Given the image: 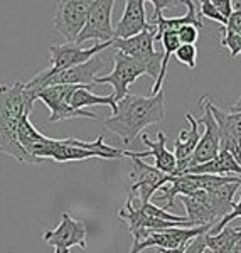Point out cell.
I'll return each instance as SVG.
<instances>
[{"mask_svg": "<svg viewBox=\"0 0 241 253\" xmlns=\"http://www.w3.org/2000/svg\"><path fill=\"white\" fill-rule=\"evenodd\" d=\"M236 5H240V9H233V14L230 15V19H228L226 31L241 34V3H236Z\"/></svg>", "mask_w": 241, "mask_h": 253, "instance_id": "cell-30", "label": "cell"}, {"mask_svg": "<svg viewBox=\"0 0 241 253\" xmlns=\"http://www.w3.org/2000/svg\"><path fill=\"white\" fill-rule=\"evenodd\" d=\"M240 56H241V52H240Z\"/></svg>", "mask_w": 241, "mask_h": 253, "instance_id": "cell-37", "label": "cell"}, {"mask_svg": "<svg viewBox=\"0 0 241 253\" xmlns=\"http://www.w3.org/2000/svg\"><path fill=\"white\" fill-rule=\"evenodd\" d=\"M89 2L86 0H64L56 7L52 27L68 44H76L88 17Z\"/></svg>", "mask_w": 241, "mask_h": 253, "instance_id": "cell-9", "label": "cell"}, {"mask_svg": "<svg viewBox=\"0 0 241 253\" xmlns=\"http://www.w3.org/2000/svg\"><path fill=\"white\" fill-rule=\"evenodd\" d=\"M186 250V245L184 247H179V248H170V250H157L159 253H184Z\"/></svg>", "mask_w": 241, "mask_h": 253, "instance_id": "cell-32", "label": "cell"}, {"mask_svg": "<svg viewBox=\"0 0 241 253\" xmlns=\"http://www.w3.org/2000/svg\"><path fill=\"white\" fill-rule=\"evenodd\" d=\"M144 75H147L145 68L138 61L121 54V52H115V66H113L112 73L105 76H98L95 84H110L113 88V100H115V103H118L128 95L130 84L135 83Z\"/></svg>", "mask_w": 241, "mask_h": 253, "instance_id": "cell-8", "label": "cell"}, {"mask_svg": "<svg viewBox=\"0 0 241 253\" xmlns=\"http://www.w3.org/2000/svg\"><path fill=\"white\" fill-rule=\"evenodd\" d=\"M86 236L88 231L84 221L75 219L69 213H63L58 226L44 231L42 240L54 248V253H69L73 247H78L81 252H86Z\"/></svg>", "mask_w": 241, "mask_h": 253, "instance_id": "cell-7", "label": "cell"}, {"mask_svg": "<svg viewBox=\"0 0 241 253\" xmlns=\"http://www.w3.org/2000/svg\"><path fill=\"white\" fill-rule=\"evenodd\" d=\"M209 103H211L209 96H202L201 100H199V105H201V108H202V118L199 124L204 125V133L201 135V140H199L198 147H196L194 154L191 156L187 169L194 166L206 164V162L218 157V154H219V130H218V125H216L214 117H212V113H211Z\"/></svg>", "mask_w": 241, "mask_h": 253, "instance_id": "cell-12", "label": "cell"}, {"mask_svg": "<svg viewBox=\"0 0 241 253\" xmlns=\"http://www.w3.org/2000/svg\"><path fill=\"white\" fill-rule=\"evenodd\" d=\"M19 144L31 159V164H40L46 159L56 162H78L84 159H123L128 150L105 144L100 135L95 142H83L78 138H51L40 133L31 124L29 117H22L19 125Z\"/></svg>", "mask_w": 241, "mask_h": 253, "instance_id": "cell-1", "label": "cell"}, {"mask_svg": "<svg viewBox=\"0 0 241 253\" xmlns=\"http://www.w3.org/2000/svg\"><path fill=\"white\" fill-rule=\"evenodd\" d=\"M221 46L230 49V56H231V58H236V56H240V52H241V34H236V32L223 29Z\"/></svg>", "mask_w": 241, "mask_h": 253, "instance_id": "cell-25", "label": "cell"}, {"mask_svg": "<svg viewBox=\"0 0 241 253\" xmlns=\"http://www.w3.org/2000/svg\"><path fill=\"white\" fill-rule=\"evenodd\" d=\"M113 42V41H112ZM112 42H103V44H95V46L84 49L78 44H58V46H51L49 52H51V58H49V68L44 71L38 73L31 81H27V88H39L42 84V81L47 78L54 76L56 73H61L64 69L80 66V64L88 63L91 58L100 54L101 51L112 47Z\"/></svg>", "mask_w": 241, "mask_h": 253, "instance_id": "cell-4", "label": "cell"}, {"mask_svg": "<svg viewBox=\"0 0 241 253\" xmlns=\"http://www.w3.org/2000/svg\"><path fill=\"white\" fill-rule=\"evenodd\" d=\"M240 240H241V226L240 228L226 226L216 235H207L206 233V245L212 253L231 252L233 247H235Z\"/></svg>", "mask_w": 241, "mask_h": 253, "instance_id": "cell-23", "label": "cell"}, {"mask_svg": "<svg viewBox=\"0 0 241 253\" xmlns=\"http://www.w3.org/2000/svg\"><path fill=\"white\" fill-rule=\"evenodd\" d=\"M211 113L219 130V150H226L238 161L241 149V113L224 112L209 103Z\"/></svg>", "mask_w": 241, "mask_h": 253, "instance_id": "cell-15", "label": "cell"}, {"mask_svg": "<svg viewBox=\"0 0 241 253\" xmlns=\"http://www.w3.org/2000/svg\"><path fill=\"white\" fill-rule=\"evenodd\" d=\"M226 253H231V252H226Z\"/></svg>", "mask_w": 241, "mask_h": 253, "instance_id": "cell-36", "label": "cell"}, {"mask_svg": "<svg viewBox=\"0 0 241 253\" xmlns=\"http://www.w3.org/2000/svg\"><path fill=\"white\" fill-rule=\"evenodd\" d=\"M211 2H212V5H214V9L218 10L224 19H230V15L233 14V5H235L231 0H211Z\"/></svg>", "mask_w": 241, "mask_h": 253, "instance_id": "cell-31", "label": "cell"}, {"mask_svg": "<svg viewBox=\"0 0 241 253\" xmlns=\"http://www.w3.org/2000/svg\"><path fill=\"white\" fill-rule=\"evenodd\" d=\"M231 253H241V240L238 243L235 245V247H233V250H231Z\"/></svg>", "mask_w": 241, "mask_h": 253, "instance_id": "cell-34", "label": "cell"}, {"mask_svg": "<svg viewBox=\"0 0 241 253\" xmlns=\"http://www.w3.org/2000/svg\"><path fill=\"white\" fill-rule=\"evenodd\" d=\"M231 112L233 113H241V96L238 98V101L231 107Z\"/></svg>", "mask_w": 241, "mask_h": 253, "instance_id": "cell-33", "label": "cell"}, {"mask_svg": "<svg viewBox=\"0 0 241 253\" xmlns=\"http://www.w3.org/2000/svg\"><path fill=\"white\" fill-rule=\"evenodd\" d=\"M155 41H157V29L150 26L149 29H145L144 32L130 39H113L112 49L138 61L145 68L147 75L150 78L157 80L159 75H161L164 51H155Z\"/></svg>", "mask_w": 241, "mask_h": 253, "instance_id": "cell-5", "label": "cell"}, {"mask_svg": "<svg viewBox=\"0 0 241 253\" xmlns=\"http://www.w3.org/2000/svg\"><path fill=\"white\" fill-rule=\"evenodd\" d=\"M175 59L179 61L184 66L194 69L196 68V61H198V47L189 46V44H181L175 51Z\"/></svg>", "mask_w": 241, "mask_h": 253, "instance_id": "cell-24", "label": "cell"}, {"mask_svg": "<svg viewBox=\"0 0 241 253\" xmlns=\"http://www.w3.org/2000/svg\"><path fill=\"white\" fill-rule=\"evenodd\" d=\"M204 253H212V252L209 250V248H206V252H204Z\"/></svg>", "mask_w": 241, "mask_h": 253, "instance_id": "cell-35", "label": "cell"}, {"mask_svg": "<svg viewBox=\"0 0 241 253\" xmlns=\"http://www.w3.org/2000/svg\"><path fill=\"white\" fill-rule=\"evenodd\" d=\"M186 120L189 122V126L179 132L177 138L174 142V156L177 161V169L172 177L179 175L184 169H187L191 161V156L194 154L196 147H198L199 140H201V130H199V122L193 117V113L187 112L186 113Z\"/></svg>", "mask_w": 241, "mask_h": 253, "instance_id": "cell-17", "label": "cell"}, {"mask_svg": "<svg viewBox=\"0 0 241 253\" xmlns=\"http://www.w3.org/2000/svg\"><path fill=\"white\" fill-rule=\"evenodd\" d=\"M177 38L181 44L196 46L198 38H199V31H198V27H194V26H182L181 29L177 31Z\"/></svg>", "mask_w": 241, "mask_h": 253, "instance_id": "cell-28", "label": "cell"}, {"mask_svg": "<svg viewBox=\"0 0 241 253\" xmlns=\"http://www.w3.org/2000/svg\"><path fill=\"white\" fill-rule=\"evenodd\" d=\"M212 228V224L199 228H167V230L150 231L144 242L132 247L130 253H140L147 248H157V250H170L187 245L193 238L199 235H206Z\"/></svg>", "mask_w": 241, "mask_h": 253, "instance_id": "cell-13", "label": "cell"}, {"mask_svg": "<svg viewBox=\"0 0 241 253\" xmlns=\"http://www.w3.org/2000/svg\"><path fill=\"white\" fill-rule=\"evenodd\" d=\"M175 199L182 203L187 213V221H189V228H199L206 226V224H216L219 223L218 216L207 205L206 191H196V193L189 196H177Z\"/></svg>", "mask_w": 241, "mask_h": 253, "instance_id": "cell-18", "label": "cell"}, {"mask_svg": "<svg viewBox=\"0 0 241 253\" xmlns=\"http://www.w3.org/2000/svg\"><path fill=\"white\" fill-rule=\"evenodd\" d=\"M36 89V98L38 101H42L49 108V122H61L71 120V118H88V120H96V113L86 112V110H73L68 105V84H56V86L46 88H32Z\"/></svg>", "mask_w": 241, "mask_h": 253, "instance_id": "cell-11", "label": "cell"}, {"mask_svg": "<svg viewBox=\"0 0 241 253\" xmlns=\"http://www.w3.org/2000/svg\"><path fill=\"white\" fill-rule=\"evenodd\" d=\"M93 86H83V84H76V86H69L66 101L73 110H84L86 107L93 105H106L112 108V115L117 112V103L113 100V95L110 96H100L91 93Z\"/></svg>", "mask_w": 241, "mask_h": 253, "instance_id": "cell-21", "label": "cell"}, {"mask_svg": "<svg viewBox=\"0 0 241 253\" xmlns=\"http://www.w3.org/2000/svg\"><path fill=\"white\" fill-rule=\"evenodd\" d=\"M167 135L164 132L157 133V140H152L147 133H142V144L149 147V156L154 157L155 161V169H159L161 172L167 175H174L175 169H177V161L175 156L165 147Z\"/></svg>", "mask_w": 241, "mask_h": 253, "instance_id": "cell-19", "label": "cell"}, {"mask_svg": "<svg viewBox=\"0 0 241 253\" xmlns=\"http://www.w3.org/2000/svg\"><path fill=\"white\" fill-rule=\"evenodd\" d=\"M165 120V93L138 96L126 95L117 103V112L105 120V126L121 138L123 144H132L138 133L149 125L161 124Z\"/></svg>", "mask_w": 241, "mask_h": 253, "instance_id": "cell-3", "label": "cell"}, {"mask_svg": "<svg viewBox=\"0 0 241 253\" xmlns=\"http://www.w3.org/2000/svg\"><path fill=\"white\" fill-rule=\"evenodd\" d=\"M235 218H241V193H240L238 203H235V206H233V211H231V213H228V214L221 219V221L216 224V226H212L211 230L207 231V235H216V233H219V231H221L223 228L230 226V223H231Z\"/></svg>", "mask_w": 241, "mask_h": 253, "instance_id": "cell-27", "label": "cell"}, {"mask_svg": "<svg viewBox=\"0 0 241 253\" xmlns=\"http://www.w3.org/2000/svg\"><path fill=\"white\" fill-rule=\"evenodd\" d=\"M241 182H230V184H223L218 187H212V189L206 191L207 205L211 206V210L214 211V214L218 216V219H221L228 213H231L233 206H235V198L236 191L240 189Z\"/></svg>", "mask_w": 241, "mask_h": 253, "instance_id": "cell-22", "label": "cell"}, {"mask_svg": "<svg viewBox=\"0 0 241 253\" xmlns=\"http://www.w3.org/2000/svg\"><path fill=\"white\" fill-rule=\"evenodd\" d=\"M126 157L132 159L133 169L130 172V179H132V194L137 193V199L142 206L149 205L150 198L161 189L162 186L167 184L170 175L161 172L155 167L145 164L142 159L135 157V152H126Z\"/></svg>", "mask_w": 241, "mask_h": 253, "instance_id": "cell-10", "label": "cell"}, {"mask_svg": "<svg viewBox=\"0 0 241 253\" xmlns=\"http://www.w3.org/2000/svg\"><path fill=\"white\" fill-rule=\"evenodd\" d=\"M106 63L100 54L95 56L84 64L80 66L64 69L61 73H56L54 76L47 78L46 81H42L39 88H46V86H56V84H68V86H76V84H83V86H93L95 80L98 78L101 71L105 69Z\"/></svg>", "mask_w": 241, "mask_h": 253, "instance_id": "cell-14", "label": "cell"}, {"mask_svg": "<svg viewBox=\"0 0 241 253\" xmlns=\"http://www.w3.org/2000/svg\"><path fill=\"white\" fill-rule=\"evenodd\" d=\"M199 9H201V15H202V19H204V17H207V19L214 20V22L221 24L223 29H226V26H228V19H224L223 15L214 9V5H212L211 0H202V2H199Z\"/></svg>", "mask_w": 241, "mask_h": 253, "instance_id": "cell-26", "label": "cell"}, {"mask_svg": "<svg viewBox=\"0 0 241 253\" xmlns=\"http://www.w3.org/2000/svg\"><path fill=\"white\" fill-rule=\"evenodd\" d=\"M123 5V15L113 29L115 31V39H130L150 27L145 14L144 0H125Z\"/></svg>", "mask_w": 241, "mask_h": 253, "instance_id": "cell-16", "label": "cell"}, {"mask_svg": "<svg viewBox=\"0 0 241 253\" xmlns=\"http://www.w3.org/2000/svg\"><path fill=\"white\" fill-rule=\"evenodd\" d=\"M206 248H207L206 235H199L186 245V250H184V253H204L206 252Z\"/></svg>", "mask_w": 241, "mask_h": 253, "instance_id": "cell-29", "label": "cell"}, {"mask_svg": "<svg viewBox=\"0 0 241 253\" xmlns=\"http://www.w3.org/2000/svg\"><path fill=\"white\" fill-rule=\"evenodd\" d=\"M186 174H207V175H238L241 177V166L235 157L226 150H219L218 157L201 166L186 169L181 175ZM177 177V175H175Z\"/></svg>", "mask_w": 241, "mask_h": 253, "instance_id": "cell-20", "label": "cell"}, {"mask_svg": "<svg viewBox=\"0 0 241 253\" xmlns=\"http://www.w3.org/2000/svg\"><path fill=\"white\" fill-rule=\"evenodd\" d=\"M115 0H93L88 7V17L83 31L80 32L76 44L81 46L86 41H96L98 44L112 42L115 31L112 26V12Z\"/></svg>", "mask_w": 241, "mask_h": 253, "instance_id": "cell-6", "label": "cell"}, {"mask_svg": "<svg viewBox=\"0 0 241 253\" xmlns=\"http://www.w3.org/2000/svg\"><path fill=\"white\" fill-rule=\"evenodd\" d=\"M36 101V89L26 83L0 84V154L26 164L31 159L19 144V125L22 117H31Z\"/></svg>", "mask_w": 241, "mask_h": 253, "instance_id": "cell-2", "label": "cell"}]
</instances>
